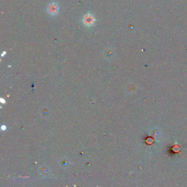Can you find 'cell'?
<instances>
[{"mask_svg":"<svg viewBox=\"0 0 187 187\" xmlns=\"http://www.w3.org/2000/svg\"><path fill=\"white\" fill-rule=\"evenodd\" d=\"M5 54H6V52H5V51H4V52H3V53H2V56H5Z\"/></svg>","mask_w":187,"mask_h":187,"instance_id":"obj_5","label":"cell"},{"mask_svg":"<svg viewBox=\"0 0 187 187\" xmlns=\"http://www.w3.org/2000/svg\"><path fill=\"white\" fill-rule=\"evenodd\" d=\"M1 129H2V131H5L6 129H7V127H6L5 125H2V126L1 127Z\"/></svg>","mask_w":187,"mask_h":187,"instance_id":"obj_3","label":"cell"},{"mask_svg":"<svg viewBox=\"0 0 187 187\" xmlns=\"http://www.w3.org/2000/svg\"><path fill=\"white\" fill-rule=\"evenodd\" d=\"M48 12L50 14H51V15H55V14H56L58 13V6L56 5H55V4H51V5H49L48 7Z\"/></svg>","mask_w":187,"mask_h":187,"instance_id":"obj_2","label":"cell"},{"mask_svg":"<svg viewBox=\"0 0 187 187\" xmlns=\"http://www.w3.org/2000/svg\"><path fill=\"white\" fill-rule=\"evenodd\" d=\"M83 22L84 23V25L86 26V27H92V26L94 24L95 22L94 18L93 17V15H90V14L85 15L83 19Z\"/></svg>","mask_w":187,"mask_h":187,"instance_id":"obj_1","label":"cell"},{"mask_svg":"<svg viewBox=\"0 0 187 187\" xmlns=\"http://www.w3.org/2000/svg\"><path fill=\"white\" fill-rule=\"evenodd\" d=\"M0 101H1V102L2 103H5L6 102L5 100H4V99L3 98H1V99H0Z\"/></svg>","mask_w":187,"mask_h":187,"instance_id":"obj_4","label":"cell"}]
</instances>
